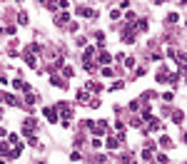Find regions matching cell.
Wrapping results in <instances>:
<instances>
[{"instance_id":"6da1fadb","label":"cell","mask_w":187,"mask_h":164,"mask_svg":"<svg viewBox=\"0 0 187 164\" xmlns=\"http://www.w3.org/2000/svg\"><path fill=\"white\" fill-rule=\"evenodd\" d=\"M45 117L50 119V122H55V119H58V115H55V110H45Z\"/></svg>"}]
</instances>
